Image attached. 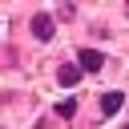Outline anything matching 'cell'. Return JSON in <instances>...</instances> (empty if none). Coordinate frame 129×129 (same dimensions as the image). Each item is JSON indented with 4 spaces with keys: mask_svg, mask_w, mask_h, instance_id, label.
Returning <instances> with one entry per match:
<instances>
[{
    "mask_svg": "<svg viewBox=\"0 0 129 129\" xmlns=\"http://www.w3.org/2000/svg\"><path fill=\"white\" fill-rule=\"evenodd\" d=\"M121 105H125V97H121V93H101V113H105V117H113Z\"/></svg>",
    "mask_w": 129,
    "mask_h": 129,
    "instance_id": "277c9868",
    "label": "cell"
},
{
    "mask_svg": "<svg viewBox=\"0 0 129 129\" xmlns=\"http://www.w3.org/2000/svg\"><path fill=\"white\" fill-rule=\"evenodd\" d=\"M56 81H60L64 89H77V81H81V69H77V64H60V69H56Z\"/></svg>",
    "mask_w": 129,
    "mask_h": 129,
    "instance_id": "3957f363",
    "label": "cell"
},
{
    "mask_svg": "<svg viewBox=\"0 0 129 129\" xmlns=\"http://www.w3.org/2000/svg\"><path fill=\"white\" fill-rule=\"evenodd\" d=\"M125 129H129V125H125Z\"/></svg>",
    "mask_w": 129,
    "mask_h": 129,
    "instance_id": "52a82bcc",
    "label": "cell"
},
{
    "mask_svg": "<svg viewBox=\"0 0 129 129\" xmlns=\"http://www.w3.org/2000/svg\"><path fill=\"white\" fill-rule=\"evenodd\" d=\"M73 113H77V97H64V101H56V117H64V121H69Z\"/></svg>",
    "mask_w": 129,
    "mask_h": 129,
    "instance_id": "5b68a950",
    "label": "cell"
},
{
    "mask_svg": "<svg viewBox=\"0 0 129 129\" xmlns=\"http://www.w3.org/2000/svg\"><path fill=\"white\" fill-rule=\"evenodd\" d=\"M32 36H36V40H48V36H52V16H48V12H36V16H32Z\"/></svg>",
    "mask_w": 129,
    "mask_h": 129,
    "instance_id": "7a4b0ae2",
    "label": "cell"
},
{
    "mask_svg": "<svg viewBox=\"0 0 129 129\" xmlns=\"http://www.w3.org/2000/svg\"><path fill=\"white\" fill-rule=\"evenodd\" d=\"M77 64H81L85 73H97V69H105V56H101L97 48H81V52H77Z\"/></svg>",
    "mask_w": 129,
    "mask_h": 129,
    "instance_id": "6da1fadb",
    "label": "cell"
},
{
    "mask_svg": "<svg viewBox=\"0 0 129 129\" xmlns=\"http://www.w3.org/2000/svg\"><path fill=\"white\" fill-rule=\"evenodd\" d=\"M125 12H129V4H125Z\"/></svg>",
    "mask_w": 129,
    "mask_h": 129,
    "instance_id": "8992f818",
    "label": "cell"
}]
</instances>
